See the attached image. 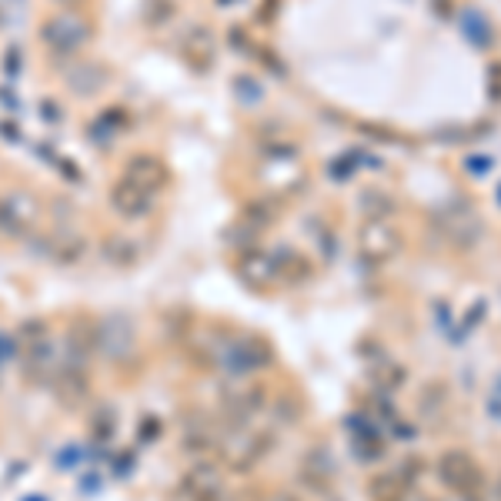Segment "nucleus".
<instances>
[{
  "mask_svg": "<svg viewBox=\"0 0 501 501\" xmlns=\"http://www.w3.org/2000/svg\"><path fill=\"white\" fill-rule=\"evenodd\" d=\"M394 472H398V474L404 478V485H418V478L428 472V461L418 458V455H411V458H404L402 465L394 468Z\"/></svg>",
  "mask_w": 501,
  "mask_h": 501,
  "instance_id": "nucleus-16",
  "label": "nucleus"
},
{
  "mask_svg": "<svg viewBox=\"0 0 501 501\" xmlns=\"http://www.w3.org/2000/svg\"><path fill=\"white\" fill-rule=\"evenodd\" d=\"M465 167H468V174H485L488 167H491V157H468Z\"/></svg>",
  "mask_w": 501,
  "mask_h": 501,
  "instance_id": "nucleus-21",
  "label": "nucleus"
},
{
  "mask_svg": "<svg viewBox=\"0 0 501 501\" xmlns=\"http://www.w3.org/2000/svg\"><path fill=\"white\" fill-rule=\"evenodd\" d=\"M227 364L235 368L237 375L254 371V368H265V364H271V348H267L261 338H244V341H235L231 351H227Z\"/></svg>",
  "mask_w": 501,
  "mask_h": 501,
  "instance_id": "nucleus-4",
  "label": "nucleus"
},
{
  "mask_svg": "<svg viewBox=\"0 0 501 501\" xmlns=\"http://www.w3.org/2000/svg\"><path fill=\"white\" fill-rule=\"evenodd\" d=\"M362 131H368L371 138H381V140H402L398 131H391V127H371V124H362Z\"/></svg>",
  "mask_w": 501,
  "mask_h": 501,
  "instance_id": "nucleus-18",
  "label": "nucleus"
},
{
  "mask_svg": "<svg viewBox=\"0 0 501 501\" xmlns=\"http://www.w3.org/2000/svg\"><path fill=\"white\" fill-rule=\"evenodd\" d=\"M237 271L244 274V281L250 284H267V281L278 278V267H274V254H267V250H244L241 254V265Z\"/></svg>",
  "mask_w": 501,
  "mask_h": 501,
  "instance_id": "nucleus-7",
  "label": "nucleus"
},
{
  "mask_svg": "<svg viewBox=\"0 0 501 501\" xmlns=\"http://www.w3.org/2000/svg\"><path fill=\"white\" fill-rule=\"evenodd\" d=\"M488 411H491V418H501V378L495 381V391L488 398Z\"/></svg>",
  "mask_w": 501,
  "mask_h": 501,
  "instance_id": "nucleus-20",
  "label": "nucleus"
},
{
  "mask_svg": "<svg viewBox=\"0 0 501 501\" xmlns=\"http://www.w3.org/2000/svg\"><path fill=\"white\" fill-rule=\"evenodd\" d=\"M488 98L501 104V60H491L488 64Z\"/></svg>",
  "mask_w": 501,
  "mask_h": 501,
  "instance_id": "nucleus-17",
  "label": "nucleus"
},
{
  "mask_svg": "<svg viewBox=\"0 0 501 501\" xmlns=\"http://www.w3.org/2000/svg\"><path fill=\"white\" fill-rule=\"evenodd\" d=\"M271 448H274V434L271 432L244 434V438L237 441V448L227 451V461H231V468H235V472H250V468L265 458Z\"/></svg>",
  "mask_w": 501,
  "mask_h": 501,
  "instance_id": "nucleus-3",
  "label": "nucleus"
},
{
  "mask_svg": "<svg viewBox=\"0 0 501 501\" xmlns=\"http://www.w3.org/2000/svg\"><path fill=\"white\" fill-rule=\"evenodd\" d=\"M124 178L131 184L144 187L147 195H154V191H157V184L164 181V167H161V161L151 157V154H140V157H134V161L127 164Z\"/></svg>",
  "mask_w": 501,
  "mask_h": 501,
  "instance_id": "nucleus-6",
  "label": "nucleus"
},
{
  "mask_svg": "<svg viewBox=\"0 0 501 501\" xmlns=\"http://www.w3.org/2000/svg\"><path fill=\"white\" fill-rule=\"evenodd\" d=\"M481 235H485V221H478L472 208H465L461 214L455 211V218H451V241H455V248L472 250Z\"/></svg>",
  "mask_w": 501,
  "mask_h": 501,
  "instance_id": "nucleus-9",
  "label": "nucleus"
},
{
  "mask_svg": "<svg viewBox=\"0 0 501 501\" xmlns=\"http://www.w3.org/2000/svg\"><path fill=\"white\" fill-rule=\"evenodd\" d=\"M445 501H468V498H458V495H455V498H445Z\"/></svg>",
  "mask_w": 501,
  "mask_h": 501,
  "instance_id": "nucleus-25",
  "label": "nucleus"
},
{
  "mask_svg": "<svg viewBox=\"0 0 501 501\" xmlns=\"http://www.w3.org/2000/svg\"><path fill=\"white\" fill-rule=\"evenodd\" d=\"M47 44H54L57 51H77L84 44V24L77 17H54L47 24Z\"/></svg>",
  "mask_w": 501,
  "mask_h": 501,
  "instance_id": "nucleus-8",
  "label": "nucleus"
},
{
  "mask_svg": "<svg viewBox=\"0 0 501 501\" xmlns=\"http://www.w3.org/2000/svg\"><path fill=\"white\" fill-rule=\"evenodd\" d=\"M404 478L398 472H378L375 478H368V498L371 501H398L404 491Z\"/></svg>",
  "mask_w": 501,
  "mask_h": 501,
  "instance_id": "nucleus-10",
  "label": "nucleus"
},
{
  "mask_svg": "<svg viewBox=\"0 0 501 501\" xmlns=\"http://www.w3.org/2000/svg\"><path fill=\"white\" fill-rule=\"evenodd\" d=\"M434 472H438V481L448 488V491H455L458 498H468V501H485V468L478 465L474 455H468L465 448H451L445 451L438 465H434Z\"/></svg>",
  "mask_w": 501,
  "mask_h": 501,
  "instance_id": "nucleus-1",
  "label": "nucleus"
},
{
  "mask_svg": "<svg viewBox=\"0 0 501 501\" xmlns=\"http://www.w3.org/2000/svg\"><path fill=\"white\" fill-rule=\"evenodd\" d=\"M448 402V385L445 381H432L428 388L421 391V398H418V408H421V415L425 418H434Z\"/></svg>",
  "mask_w": 501,
  "mask_h": 501,
  "instance_id": "nucleus-14",
  "label": "nucleus"
},
{
  "mask_svg": "<svg viewBox=\"0 0 501 501\" xmlns=\"http://www.w3.org/2000/svg\"><path fill=\"white\" fill-rule=\"evenodd\" d=\"M491 501H501V478L495 481V488H491Z\"/></svg>",
  "mask_w": 501,
  "mask_h": 501,
  "instance_id": "nucleus-24",
  "label": "nucleus"
},
{
  "mask_svg": "<svg viewBox=\"0 0 501 501\" xmlns=\"http://www.w3.org/2000/svg\"><path fill=\"white\" fill-rule=\"evenodd\" d=\"M267 501H301V498H298L294 491H278V495H271Z\"/></svg>",
  "mask_w": 501,
  "mask_h": 501,
  "instance_id": "nucleus-23",
  "label": "nucleus"
},
{
  "mask_svg": "<svg viewBox=\"0 0 501 501\" xmlns=\"http://www.w3.org/2000/svg\"><path fill=\"white\" fill-rule=\"evenodd\" d=\"M485 311H488L485 301H474V307H472V311H468V318H465V324L472 328V324H474V321H478V318H485Z\"/></svg>",
  "mask_w": 501,
  "mask_h": 501,
  "instance_id": "nucleus-22",
  "label": "nucleus"
},
{
  "mask_svg": "<svg viewBox=\"0 0 501 501\" xmlns=\"http://www.w3.org/2000/svg\"><path fill=\"white\" fill-rule=\"evenodd\" d=\"M362 204H364V211H368L371 218H381V221H385V214H391V211H394V201H391L388 195H381V191H364Z\"/></svg>",
  "mask_w": 501,
  "mask_h": 501,
  "instance_id": "nucleus-15",
  "label": "nucleus"
},
{
  "mask_svg": "<svg viewBox=\"0 0 501 501\" xmlns=\"http://www.w3.org/2000/svg\"><path fill=\"white\" fill-rule=\"evenodd\" d=\"M398 501H432V498H428V491H421L418 485H408L402 495H398Z\"/></svg>",
  "mask_w": 501,
  "mask_h": 501,
  "instance_id": "nucleus-19",
  "label": "nucleus"
},
{
  "mask_svg": "<svg viewBox=\"0 0 501 501\" xmlns=\"http://www.w3.org/2000/svg\"><path fill=\"white\" fill-rule=\"evenodd\" d=\"M274 267H278V278H284V281H305L307 274H311V265L291 248L274 250Z\"/></svg>",
  "mask_w": 501,
  "mask_h": 501,
  "instance_id": "nucleus-11",
  "label": "nucleus"
},
{
  "mask_svg": "<svg viewBox=\"0 0 501 501\" xmlns=\"http://www.w3.org/2000/svg\"><path fill=\"white\" fill-rule=\"evenodd\" d=\"M371 378H375V385H381V388H402L404 381H408V368L398 362H391V358H378L375 368H371Z\"/></svg>",
  "mask_w": 501,
  "mask_h": 501,
  "instance_id": "nucleus-13",
  "label": "nucleus"
},
{
  "mask_svg": "<svg viewBox=\"0 0 501 501\" xmlns=\"http://www.w3.org/2000/svg\"><path fill=\"white\" fill-rule=\"evenodd\" d=\"M111 204L124 218H140L144 211H151L154 204V197L144 191V187H138V184H131L127 178H121V181L114 184V191H111Z\"/></svg>",
  "mask_w": 501,
  "mask_h": 501,
  "instance_id": "nucleus-5",
  "label": "nucleus"
},
{
  "mask_svg": "<svg viewBox=\"0 0 501 501\" xmlns=\"http://www.w3.org/2000/svg\"><path fill=\"white\" fill-rule=\"evenodd\" d=\"M461 28H465V34H468V41L474 44V47H491L495 44V30H491V24L485 20V14H478V11H461Z\"/></svg>",
  "mask_w": 501,
  "mask_h": 501,
  "instance_id": "nucleus-12",
  "label": "nucleus"
},
{
  "mask_svg": "<svg viewBox=\"0 0 501 501\" xmlns=\"http://www.w3.org/2000/svg\"><path fill=\"white\" fill-rule=\"evenodd\" d=\"M398 248H402V237H398V231L388 221L368 218L362 224V231H358V250H362L368 261H375V265L391 261L398 254Z\"/></svg>",
  "mask_w": 501,
  "mask_h": 501,
  "instance_id": "nucleus-2",
  "label": "nucleus"
}]
</instances>
